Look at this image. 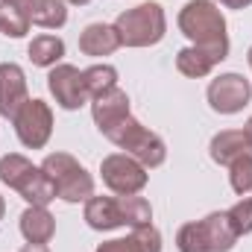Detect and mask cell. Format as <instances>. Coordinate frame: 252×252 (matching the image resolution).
Returning <instances> with one entry per match:
<instances>
[{"mask_svg": "<svg viewBox=\"0 0 252 252\" xmlns=\"http://www.w3.org/2000/svg\"><path fill=\"white\" fill-rule=\"evenodd\" d=\"M182 35L193 47L217 53L220 59L229 56V32H226V18L214 0H188L176 18Z\"/></svg>", "mask_w": 252, "mask_h": 252, "instance_id": "obj_1", "label": "cell"}, {"mask_svg": "<svg viewBox=\"0 0 252 252\" xmlns=\"http://www.w3.org/2000/svg\"><path fill=\"white\" fill-rule=\"evenodd\" d=\"M0 182L6 188H12L18 196H24L30 205H47L56 199L53 179L18 153H9L0 158Z\"/></svg>", "mask_w": 252, "mask_h": 252, "instance_id": "obj_2", "label": "cell"}, {"mask_svg": "<svg viewBox=\"0 0 252 252\" xmlns=\"http://www.w3.org/2000/svg\"><path fill=\"white\" fill-rule=\"evenodd\" d=\"M238 244V232L229 223L226 211H214L196 223H185L176 232L179 252H232Z\"/></svg>", "mask_w": 252, "mask_h": 252, "instance_id": "obj_3", "label": "cell"}, {"mask_svg": "<svg viewBox=\"0 0 252 252\" xmlns=\"http://www.w3.org/2000/svg\"><path fill=\"white\" fill-rule=\"evenodd\" d=\"M103 135H106L115 147H121L126 156H132L135 161H141L147 170L161 167L164 158H167L164 141H161L156 132H150L144 124H138L132 115H126L124 121H118L112 129H106Z\"/></svg>", "mask_w": 252, "mask_h": 252, "instance_id": "obj_4", "label": "cell"}, {"mask_svg": "<svg viewBox=\"0 0 252 252\" xmlns=\"http://www.w3.org/2000/svg\"><path fill=\"white\" fill-rule=\"evenodd\" d=\"M115 30L121 35V44H126V47H153L164 38L167 18L158 3L147 0V3H138L135 9L121 12L115 21Z\"/></svg>", "mask_w": 252, "mask_h": 252, "instance_id": "obj_5", "label": "cell"}, {"mask_svg": "<svg viewBox=\"0 0 252 252\" xmlns=\"http://www.w3.org/2000/svg\"><path fill=\"white\" fill-rule=\"evenodd\" d=\"M41 170L53 179L56 196L64 202H85L88 196H94V176L70 153H50L41 161Z\"/></svg>", "mask_w": 252, "mask_h": 252, "instance_id": "obj_6", "label": "cell"}, {"mask_svg": "<svg viewBox=\"0 0 252 252\" xmlns=\"http://www.w3.org/2000/svg\"><path fill=\"white\" fill-rule=\"evenodd\" d=\"M12 124H15L18 141L27 150H41V147H47V141L53 135V112H50V106L44 100L30 97L18 109V115L12 118Z\"/></svg>", "mask_w": 252, "mask_h": 252, "instance_id": "obj_7", "label": "cell"}, {"mask_svg": "<svg viewBox=\"0 0 252 252\" xmlns=\"http://www.w3.org/2000/svg\"><path fill=\"white\" fill-rule=\"evenodd\" d=\"M100 173H103V185L118 193V196H129V193H141L150 182V173L141 161H135L132 156L126 153H112L103 158L100 164Z\"/></svg>", "mask_w": 252, "mask_h": 252, "instance_id": "obj_8", "label": "cell"}, {"mask_svg": "<svg viewBox=\"0 0 252 252\" xmlns=\"http://www.w3.org/2000/svg\"><path fill=\"white\" fill-rule=\"evenodd\" d=\"M252 100V85L241 73H220L208 85V106L217 115H238Z\"/></svg>", "mask_w": 252, "mask_h": 252, "instance_id": "obj_9", "label": "cell"}, {"mask_svg": "<svg viewBox=\"0 0 252 252\" xmlns=\"http://www.w3.org/2000/svg\"><path fill=\"white\" fill-rule=\"evenodd\" d=\"M47 88H50V94L56 97V103L67 109V112H76V109H82L91 97H88V91H85V79H82V70L79 67H73V64H64L59 62L56 67H50V73H47Z\"/></svg>", "mask_w": 252, "mask_h": 252, "instance_id": "obj_10", "label": "cell"}, {"mask_svg": "<svg viewBox=\"0 0 252 252\" xmlns=\"http://www.w3.org/2000/svg\"><path fill=\"white\" fill-rule=\"evenodd\" d=\"M27 100H30V91H27L24 67L15 62H3L0 64V118L12 121Z\"/></svg>", "mask_w": 252, "mask_h": 252, "instance_id": "obj_11", "label": "cell"}, {"mask_svg": "<svg viewBox=\"0 0 252 252\" xmlns=\"http://www.w3.org/2000/svg\"><path fill=\"white\" fill-rule=\"evenodd\" d=\"M126 115H129V94L124 88H112V91L91 100V118H94L100 132L112 129L118 121H124Z\"/></svg>", "mask_w": 252, "mask_h": 252, "instance_id": "obj_12", "label": "cell"}, {"mask_svg": "<svg viewBox=\"0 0 252 252\" xmlns=\"http://www.w3.org/2000/svg\"><path fill=\"white\" fill-rule=\"evenodd\" d=\"M121 47V35L115 30V24H88L79 32V50L85 56H112Z\"/></svg>", "mask_w": 252, "mask_h": 252, "instance_id": "obj_13", "label": "cell"}, {"mask_svg": "<svg viewBox=\"0 0 252 252\" xmlns=\"http://www.w3.org/2000/svg\"><path fill=\"white\" fill-rule=\"evenodd\" d=\"M85 223L97 232H112L124 226V214L118 205V196H88L85 199Z\"/></svg>", "mask_w": 252, "mask_h": 252, "instance_id": "obj_14", "label": "cell"}, {"mask_svg": "<svg viewBox=\"0 0 252 252\" xmlns=\"http://www.w3.org/2000/svg\"><path fill=\"white\" fill-rule=\"evenodd\" d=\"M21 235L27 244H50L56 235V217L47 211V205H30L21 214Z\"/></svg>", "mask_w": 252, "mask_h": 252, "instance_id": "obj_15", "label": "cell"}, {"mask_svg": "<svg viewBox=\"0 0 252 252\" xmlns=\"http://www.w3.org/2000/svg\"><path fill=\"white\" fill-rule=\"evenodd\" d=\"M208 153H211V158H214L217 164L229 167L235 158L252 153V147H250V141H247V135H244V129H223V132H217V135L211 138Z\"/></svg>", "mask_w": 252, "mask_h": 252, "instance_id": "obj_16", "label": "cell"}, {"mask_svg": "<svg viewBox=\"0 0 252 252\" xmlns=\"http://www.w3.org/2000/svg\"><path fill=\"white\" fill-rule=\"evenodd\" d=\"M30 24L41 30H59L67 24V3L64 0H21Z\"/></svg>", "mask_w": 252, "mask_h": 252, "instance_id": "obj_17", "label": "cell"}, {"mask_svg": "<svg viewBox=\"0 0 252 252\" xmlns=\"http://www.w3.org/2000/svg\"><path fill=\"white\" fill-rule=\"evenodd\" d=\"M220 62H223V59H220L217 53L199 50V47H193V44L176 53V67H179V73H182V76H190V79H202V76H208Z\"/></svg>", "mask_w": 252, "mask_h": 252, "instance_id": "obj_18", "label": "cell"}, {"mask_svg": "<svg viewBox=\"0 0 252 252\" xmlns=\"http://www.w3.org/2000/svg\"><path fill=\"white\" fill-rule=\"evenodd\" d=\"M27 53H30L32 64H38V67H56L64 56V41L56 35H35L30 41Z\"/></svg>", "mask_w": 252, "mask_h": 252, "instance_id": "obj_19", "label": "cell"}, {"mask_svg": "<svg viewBox=\"0 0 252 252\" xmlns=\"http://www.w3.org/2000/svg\"><path fill=\"white\" fill-rule=\"evenodd\" d=\"M82 79H85V91L91 100L118 88V70L112 64H91L88 70H82Z\"/></svg>", "mask_w": 252, "mask_h": 252, "instance_id": "obj_20", "label": "cell"}, {"mask_svg": "<svg viewBox=\"0 0 252 252\" xmlns=\"http://www.w3.org/2000/svg\"><path fill=\"white\" fill-rule=\"evenodd\" d=\"M118 205H121V214H124V226H129V229L153 223V205L144 196H138V193L118 196Z\"/></svg>", "mask_w": 252, "mask_h": 252, "instance_id": "obj_21", "label": "cell"}, {"mask_svg": "<svg viewBox=\"0 0 252 252\" xmlns=\"http://www.w3.org/2000/svg\"><path fill=\"white\" fill-rule=\"evenodd\" d=\"M30 18L18 3H0V32L6 38H24L30 32Z\"/></svg>", "mask_w": 252, "mask_h": 252, "instance_id": "obj_22", "label": "cell"}, {"mask_svg": "<svg viewBox=\"0 0 252 252\" xmlns=\"http://www.w3.org/2000/svg\"><path fill=\"white\" fill-rule=\"evenodd\" d=\"M229 185H232L235 193H241V196L252 190V153L235 158L229 164Z\"/></svg>", "mask_w": 252, "mask_h": 252, "instance_id": "obj_23", "label": "cell"}, {"mask_svg": "<svg viewBox=\"0 0 252 252\" xmlns=\"http://www.w3.org/2000/svg\"><path fill=\"white\" fill-rule=\"evenodd\" d=\"M226 214H229V223L238 232V238L252 232V196H244L241 202H235Z\"/></svg>", "mask_w": 252, "mask_h": 252, "instance_id": "obj_24", "label": "cell"}, {"mask_svg": "<svg viewBox=\"0 0 252 252\" xmlns=\"http://www.w3.org/2000/svg\"><path fill=\"white\" fill-rule=\"evenodd\" d=\"M132 241H135L138 252H161V232H158L153 223L135 226V229H132Z\"/></svg>", "mask_w": 252, "mask_h": 252, "instance_id": "obj_25", "label": "cell"}, {"mask_svg": "<svg viewBox=\"0 0 252 252\" xmlns=\"http://www.w3.org/2000/svg\"><path fill=\"white\" fill-rule=\"evenodd\" d=\"M97 252H138V247H135V241H132V235H129V238H115V241L100 244Z\"/></svg>", "mask_w": 252, "mask_h": 252, "instance_id": "obj_26", "label": "cell"}, {"mask_svg": "<svg viewBox=\"0 0 252 252\" xmlns=\"http://www.w3.org/2000/svg\"><path fill=\"white\" fill-rule=\"evenodd\" d=\"M220 6H226V9H247L252 6V0H217Z\"/></svg>", "mask_w": 252, "mask_h": 252, "instance_id": "obj_27", "label": "cell"}, {"mask_svg": "<svg viewBox=\"0 0 252 252\" xmlns=\"http://www.w3.org/2000/svg\"><path fill=\"white\" fill-rule=\"evenodd\" d=\"M21 252H50V250H47V244H27Z\"/></svg>", "mask_w": 252, "mask_h": 252, "instance_id": "obj_28", "label": "cell"}, {"mask_svg": "<svg viewBox=\"0 0 252 252\" xmlns=\"http://www.w3.org/2000/svg\"><path fill=\"white\" fill-rule=\"evenodd\" d=\"M244 135H247V141H250V147H252V118L247 121V126H244Z\"/></svg>", "mask_w": 252, "mask_h": 252, "instance_id": "obj_29", "label": "cell"}, {"mask_svg": "<svg viewBox=\"0 0 252 252\" xmlns=\"http://www.w3.org/2000/svg\"><path fill=\"white\" fill-rule=\"evenodd\" d=\"M64 3H70V6H85V3H91V0H64Z\"/></svg>", "mask_w": 252, "mask_h": 252, "instance_id": "obj_30", "label": "cell"}, {"mask_svg": "<svg viewBox=\"0 0 252 252\" xmlns=\"http://www.w3.org/2000/svg\"><path fill=\"white\" fill-rule=\"evenodd\" d=\"M3 214H6V202H3V196H0V220H3Z\"/></svg>", "mask_w": 252, "mask_h": 252, "instance_id": "obj_31", "label": "cell"}, {"mask_svg": "<svg viewBox=\"0 0 252 252\" xmlns=\"http://www.w3.org/2000/svg\"><path fill=\"white\" fill-rule=\"evenodd\" d=\"M0 3H18V6H21V0H0Z\"/></svg>", "mask_w": 252, "mask_h": 252, "instance_id": "obj_32", "label": "cell"}, {"mask_svg": "<svg viewBox=\"0 0 252 252\" xmlns=\"http://www.w3.org/2000/svg\"><path fill=\"white\" fill-rule=\"evenodd\" d=\"M247 59H250V67H252V47H250V53H247Z\"/></svg>", "mask_w": 252, "mask_h": 252, "instance_id": "obj_33", "label": "cell"}]
</instances>
